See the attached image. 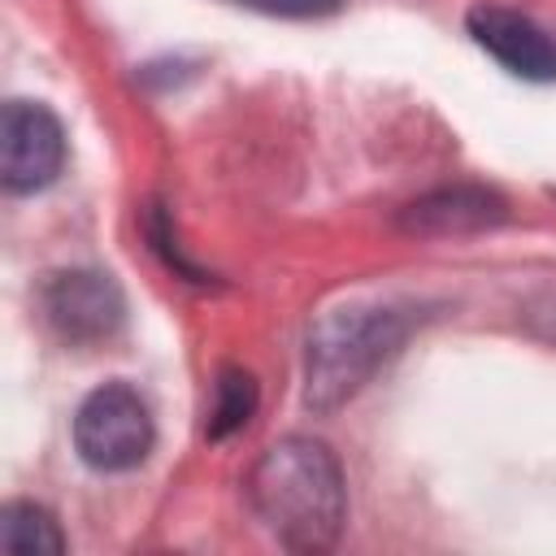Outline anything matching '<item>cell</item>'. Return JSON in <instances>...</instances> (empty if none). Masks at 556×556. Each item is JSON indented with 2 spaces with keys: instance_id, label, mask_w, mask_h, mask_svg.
<instances>
[{
  "instance_id": "10",
  "label": "cell",
  "mask_w": 556,
  "mask_h": 556,
  "mask_svg": "<svg viewBox=\"0 0 556 556\" xmlns=\"http://www.w3.org/2000/svg\"><path fill=\"white\" fill-rule=\"evenodd\" d=\"M248 4L256 13H274V17H326L339 9V0H235Z\"/></svg>"
},
{
  "instance_id": "1",
  "label": "cell",
  "mask_w": 556,
  "mask_h": 556,
  "mask_svg": "<svg viewBox=\"0 0 556 556\" xmlns=\"http://www.w3.org/2000/svg\"><path fill=\"white\" fill-rule=\"evenodd\" d=\"M248 500L265 530L291 552H326L348 521V486L334 452L321 439L287 434L269 443L252 473Z\"/></svg>"
},
{
  "instance_id": "11",
  "label": "cell",
  "mask_w": 556,
  "mask_h": 556,
  "mask_svg": "<svg viewBox=\"0 0 556 556\" xmlns=\"http://www.w3.org/2000/svg\"><path fill=\"white\" fill-rule=\"evenodd\" d=\"M539 317H543V321H547V334H552V339H556V300H552V308H547V313H539Z\"/></svg>"
},
{
  "instance_id": "4",
  "label": "cell",
  "mask_w": 556,
  "mask_h": 556,
  "mask_svg": "<svg viewBox=\"0 0 556 556\" xmlns=\"http://www.w3.org/2000/svg\"><path fill=\"white\" fill-rule=\"evenodd\" d=\"M65 165L61 117L39 100H9L0 113V182L13 195L48 187Z\"/></svg>"
},
{
  "instance_id": "9",
  "label": "cell",
  "mask_w": 556,
  "mask_h": 556,
  "mask_svg": "<svg viewBox=\"0 0 556 556\" xmlns=\"http://www.w3.org/2000/svg\"><path fill=\"white\" fill-rule=\"evenodd\" d=\"M256 378L239 365H226L213 382V413H208V439H226L235 430H243L256 413Z\"/></svg>"
},
{
  "instance_id": "2",
  "label": "cell",
  "mask_w": 556,
  "mask_h": 556,
  "mask_svg": "<svg viewBox=\"0 0 556 556\" xmlns=\"http://www.w3.org/2000/svg\"><path fill=\"white\" fill-rule=\"evenodd\" d=\"M408 313L391 304H343L330 308L313 334L304 356V404L313 413L343 408L408 339Z\"/></svg>"
},
{
  "instance_id": "3",
  "label": "cell",
  "mask_w": 556,
  "mask_h": 556,
  "mask_svg": "<svg viewBox=\"0 0 556 556\" xmlns=\"http://www.w3.org/2000/svg\"><path fill=\"white\" fill-rule=\"evenodd\" d=\"M152 439H156L152 413L143 395L126 382L96 387L74 413V447L100 473H122L143 465L152 452Z\"/></svg>"
},
{
  "instance_id": "6",
  "label": "cell",
  "mask_w": 556,
  "mask_h": 556,
  "mask_svg": "<svg viewBox=\"0 0 556 556\" xmlns=\"http://www.w3.org/2000/svg\"><path fill=\"white\" fill-rule=\"evenodd\" d=\"M465 26H469L473 43L486 48L517 78H530V83L556 78V39L539 22H530L526 13L482 0L465 13Z\"/></svg>"
},
{
  "instance_id": "8",
  "label": "cell",
  "mask_w": 556,
  "mask_h": 556,
  "mask_svg": "<svg viewBox=\"0 0 556 556\" xmlns=\"http://www.w3.org/2000/svg\"><path fill=\"white\" fill-rule=\"evenodd\" d=\"M0 552L4 556H61L65 534L43 504L13 500L0 508Z\"/></svg>"
},
{
  "instance_id": "7",
  "label": "cell",
  "mask_w": 556,
  "mask_h": 556,
  "mask_svg": "<svg viewBox=\"0 0 556 556\" xmlns=\"http://www.w3.org/2000/svg\"><path fill=\"white\" fill-rule=\"evenodd\" d=\"M504 217H508V204H504L500 191L460 182V187H439V191H430V195L404 204L400 217H395V226H400L404 235H426V239L439 235V239H443V235L491 230V226H500Z\"/></svg>"
},
{
  "instance_id": "5",
  "label": "cell",
  "mask_w": 556,
  "mask_h": 556,
  "mask_svg": "<svg viewBox=\"0 0 556 556\" xmlns=\"http://www.w3.org/2000/svg\"><path fill=\"white\" fill-rule=\"evenodd\" d=\"M43 317L65 343H100L126 317L122 287L100 269H65L43 282Z\"/></svg>"
}]
</instances>
